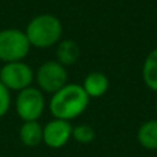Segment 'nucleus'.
I'll use <instances>...</instances> for the list:
<instances>
[{
  "label": "nucleus",
  "mask_w": 157,
  "mask_h": 157,
  "mask_svg": "<svg viewBox=\"0 0 157 157\" xmlns=\"http://www.w3.org/2000/svg\"><path fill=\"white\" fill-rule=\"evenodd\" d=\"M88 103L90 97L86 94L81 84L68 83L59 91L51 95L48 109L54 119L71 121L86 112Z\"/></svg>",
  "instance_id": "1"
},
{
  "label": "nucleus",
  "mask_w": 157,
  "mask_h": 157,
  "mask_svg": "<svg viewBox=\"0 0 157 157\" xmlns=\"http://www.w3.org/2000/svg\"><path fill=\"white\" fill-rule=\"evenodd\" d=\"M62 22L54 14H39L26 25L25 35L30 47L40 50L51 48L62 40Z\"/></svg>",
  "instance_id": "2"
},
{
  "label": "nucleus",
  "mask_w": 157,
  "mask_h": 157,
  "mask_svg": "<svg viewBox=\"0 0 157 157\" xmlns=\"http://www.w3.org/2000/svg\"><path fill=\"white\" fill-rule=\"evenodd\" d=\"M30 51V43L25 30L7 28L0 30V62L10 63L24 61Z\"/></svg>",
  "instance_id": "3"
},
{
  "label": "nucleus",
  "mask_w": 157,
  "mask_h": 157,
  "mask_svg": "<svg viewBox=\"0 0 157 157\" xmlns=\"http://www.w3.org/2000/svg\"><path fill=\"white\" fill-rule=\"evenodd\" d=\"M15 112L22 121H39L46 109V98L37 87H28L17 94Z\"/></svg>",
  "instance_id": "4"
},
{
  "label": "nucleus",
  "mask_w": 157,
  "mask_h": 157,
  "mask_svg": "<svg viewBox=\"0 0 157 157\" xmlns=\"http://www.w3.org/2000/svg\"><path fill=\"white\" fill-rule=\"evenodd\" d=\"M35 81L41 92L52 95L68 84V71L58 61H46L35 72Z\"/></svg>",
  "instance_id": "5"
},
{
  "label": "nucleus",
  "mask_w": 157,
  "mask_h": 157,
  "mask_svg": "<svg viewBox=\"0 0 157 157\" xmlns=\"http://www.w3.org/2000/svg\"><path fill=\"white\" fill-rule=\"evenodd\" d=\"M0 81L10 91H22L32 86L35 81V72L24 61L3 63L0 72Z\"/></svg>",
  "instance_id": "6"
},
{
  "label": "nucleus",
  "mask_w": 157,
  "mask_h": 157,
  "mask_svg": "<svg viewBox=\"0 0 157 157\" xmlns=\"http://www.w3.org/2000/svg\"><path fill=\"white\" fill-rule=\"evenodd\" d=\"M71 121L52 119L43 127V142L51 149H61L72 138Z\"/></svg>",
  "instance_id": "7"
},
{
  "label": "nucleus",
  "mask_w": 157,
  "mask_h": 157,
  "mask_svg": "<svg viewBox=\"0 0 157 157\" xmlns=\"http://www.w3.org/2000/svg\"><path fill=\"white\" fill-rule=\"evenodd\" d=\"M81 87L90 97V99L91 98H101L109 90V78L102 72H91L86 76Z\"/></svg>",
  "instance_id": "8"
},
{
  "label": "nucleus",
  "mask_w": 157,
  "mask_h": 157,
  "mask_svg": "<svg viewBox=\"0 0 157 157\" xmlns=\"http://www.w3.org/2000/svg\"><path fill=\"white\" fill-rule=\"evenodd\" d=\"M81 54L80 46L72 39H63L57 44V50H55V57H57L58 62L63 65L65 68L72 66L78 61Z\"/></svg>",
  "instance_id": "9"
},
{
  "label": "nucleus",
  "mask_w": 157,
  "mask_h": 157,
  "mask_svg": "<svg viewBox=\"0 0 157 157\" xmlns=\"http://www.w3.org/2000/svg\"><path fill=\"white\" fill-rule=\"evenodd\" d=\"M19 139L28 147H36L43 142V127L39 121H24L19 128Z\"/></svg>",
  "instance_id": "10"
},
{
  "label": "nucleus",
  "mask_w": 157,
  "mask_h": 157,
  "mask_svg": "<svg viewBox=\"0 0 157 157\" xmlns=\"http://www.w3.org/2000/svg\"><path fill=\"white\" fill-rule=\"evenodd\" d=\"M139 145L146 150H157V119H150L142 123L136 132Z\"/></svg>",
  "instance_id": "11"
},
{
  "label": "nucleus",
  "mask_w": 157,
  "mask_h": 157,
  "mask_svg": "<svg viewBox=\"0 0 157 157\" xmlns=\"http://www.w3.org/2000/svg\"><path fill=\"white\" fill-rule=\"evenodd\" d=\"M142 80L147 88L157 92V47L145 57L142 63Z\"/></svg>",
  "instance_id": "12"
},
{
  "label": "nucleus",
  "mask_w": 157,
  "mask_h": 157,
  "mask_svg": "<svg viewBox=\"0 0 157 157\" xmlns=\"http://www.w3.org/2000/svg\"><path fill=\"white\" fill-rule=\"evenodd\" d=\"M72 138L78 144H90L95 139V130L88 124H78L72 130Z\"/></svg>",
  "instance_id": "13"
},
{
  "label": "nucleus",
  "mask_w": 157,
  "mask_h": 157,
  "mask_svg": "<svg viewBox=\"0 0 157 157\" xmlns=\"http://www.w3.org/2000/svg\"><path fill=\"white\" fill-rule=\"evenodd\" d=\"M11 106V91L0 81V119L7 114Z\"/></svg>",
  "instance_id": "14"
},
{
  "label": "nucleus",
  "mask_w": 157,
  "mask_h": 157,
  "mask_svg": "<svg viewBox=\"0 0 157 157\" xmlns=\"http://www.w3.org/2000/svg\"><path fill=\"white\" fill-rule=\"evenodd\" d=\"M155 108H156V113H157V98H156V105H155Z\"/></svg>",
  "instance_id": "15"
},
{
  "label": "nucleus",
  "mask_w": 157,
  "mask_h": 157,
  "mask_svg": "<svg viewBox=\"0 0 157 157\" xmlns=\"http://www.w3.org/2000/svg\"><path fill=\"white\" fill-rule=\"evenodd\" d=\"M2 66H3V63H2V62H0V72H2Z\"/></svg>",
  "instance_id": "16"
}]
</instances>
